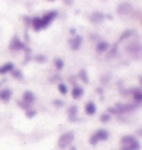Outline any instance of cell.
Returning <instances> with one entry per match:
<instances>
[{"label": "cell", "mask_w": 142, "mask_h": 150, "mask_svg": "<svg viewBox=\"0 0 142 150\" xmlns=\"http://www.w3.org/2000/svg\"><path fill=\"white\" fill-rule=\"evenodd\" d=\"M57 16H58V11H47V12H44V14L41 16V17H34L32 20H31V26L34 28V31H41V29H44V28H47L53 20L57 18Z\"/></svg>", "instance_id": "1"}, {"label": "cell", "mask_w": 142, "mask_h": 150, "mask_svg": "<svg viewBox=\"0 0 142 150\" xmlns=\"http://www.w3.org/2000/svg\"><path fill=\"white\" fill-rule=\"evenodd\" d=\"M138 107V104H124V103H118L112 107L107 109V113L110 115H122V113H130Z\"/></svg>", "instance_id": "2"}, {"label": "cell", "mask_w": 142, "mask_h": 150, "mask_svg": "<svg viewBox=\"0 0 142 150\" xmlns=\"http://www.w3.org/2000/svg\"><path fill=\"white\" fill-rule=\"evenodd\" d=\"M109 136H110V133H109L107 129H98V130H95L92 133V136L89 138V144L90 146H96L98 142L107 141V139H109Z\"/></svg>", "instance_id": "3"}, {"label": "cell", "mask_w": 142, "mask_h": 150, "mask_svg": "<svg viewBox=\"0 0 142 150\" xmlns=\"http://www.w3.org/2000/svg\"><path fill=\"white\" fill-rule=\"evenodd\" d=\"M75 141V132H64L60 135V138H58V147L60 149H67V147H70L72 146V142Z\"/></svg>", "instance_id": "4"}, {"label": "cell", "mask_w": 142, "mask_h": 150, "mask_svg": "<svg viewBox=\"0 0 142 150\" xmlns=\"http://www.w3.org/2000/svg\"><path fill=\"white\" fill-rule=\"evenodd\" d=\"M125 52L133 58H142V45L141 43H130L125 46Z\"/></svg>", "instance_id": "5"}, {"label": "cell", "mask_w": 142, "mask_h": 150, "mask_svg": "<svg viewBox=\"0 0 142 150\" xmlns=\"http://www.w3.org/2000/svg\"><path fill=\"white\" fill-rule=\"evenodd\" d=\"M122 95H131L134 100V104H141L142 103V89H136V87H131V89L125 91Z\"/></svg>", "instance_id": "6"}, {"label": "cell", "mask_w": 142, "mask_h": 150, "mask_svg": "<svg viewBox=\"0 0 142 150\" xmlns=\"http://www.w3.org/2000/svg\"><path fill=\"white\" fill-rule=\"evenodd\" d=\"M9 49L11 51H23V49H26V45L15 35V37H12L11 43H9Z\"/></svg>", "instance_id": "7"}, {"label": "cell", "mask_w": 142, "mask_h": 150, "mask_svg": "<svg viewBox=\"0 0 142 150\" xmlns=\"http://www.w3.org/2000/svg\"><path fill=\"white\" fill-rule=\"evenodd\" d=\"M69 45H70V49L73 51H78L81 45H83V37L79 35V34H77V35H73L70 40H69Z\"/></svg>", "instance_id": "8"}, {"label": "cell", "mask_w": 142, "mask_h": 150, "mask_svg": "<svg viewBox=\"0 0 142 150\" xmlns=\"http://www.w3.org/2000/svg\"><path fill=\"white\" fill-rule=\"evenodd\" d=\"M131 5L130 3H127V2H124V3H119L118 5V8H116V12L119 16H127V14H130L131 12Z\"/></svg>", "instance_id": "9"}, {"label": "cell", "mask_w": 142, "mask_h": 150, "mask_svg": "<svg viewBox=\"0 0 142 150\" xmlns=\"http://www.w3.org/2000/svg\"><path fill=\"white\" fill-rule=\"evenodd\" d=\"M104 18H105V16L103 14V12H99V11H95V12H92L90 17H89V20H90V22H92L93 25H98V23H101Z\"/></svg>", "instance_id": "10"}, {"label": "cell", "mask_w": 142, "mask_h": 150, "mask_svg": "<svg viewBox=\"0 0 142 150\" xmlns=\"http://www.w3.org/2000/svg\"><path fill=\"white\" fill-rule=\"evenodd\" d=\"M22 100L25 101V103H28V104H34V103H35V100H37V97H35V93H34V92H31V91H25Z\"/></svg>", "instance_id": "11"}, {"label": "cell", "mask_w": 142, "mask_h": 150, "mask_svg": "<svg viewBox=\"0 0 142 150\" xmlns=\"http://www.w3.org/2000/svg\"><path fill=\"white\" fill-rule=\"evenodd\" d=\"M84 112H86V115H89V117H93V115L96 113V104H95L93 101H87L86 106H84Z\"/></svg>", "instance_id": "12"}, {"label": "cell", "mask_w": 142, "mask_h": 150, "mask_svg": "<svg viewBox=\"0 0 142 150\" xmlns=\"http://www.w3.org/2000/svg\"><path fill=\"white\" fill-rule=\"evenodd\" d=\"M136 141H138V138L134 135H124L121 138V146H128V144H133Z\"/></svg>", "instance_id": "13"}, {"label": "cell", "mask_w": 142, "mask_h": 150, "mask_svg": "<svg viewBox=\"0 0 142 150\" xmlns=\"http://www.w3.org/2000/svg\"><path fill=\"white\" fill-rule=\"evenodd\" d=\"M11 98H12V91L11 89H2V91H0V101L8 103Z\"/></svg>", "instance_id": "14"}, {"label": "cell", "mask_w": 142, "mask_h": 150, "mask_svg": "<svg viewBox=\"0 0 142 150\" xmlns=\"http://www.w3.org/2000/svg\"><path fill=\"white\" fill-rule=\"evenodd\" d=\"M83 95H84V89L81 86H73V89H72V98L73 100H79V98H83Z\"/></svg>", "instance_id": "15"}, {"label": "cell", "mask_w": 142, "mask_h": 150, "mask_svg": "<svg viewBox=\"0 0 142 150\" xmlns=\"http://www.w3.org/2000/svg\"><path fill=\"white\" fill-rule=\"evenodd\" d=\"M109 43H107V42H104V40H101V42H98L96 43V52L98 54H103V52H105L107 49H109Z\"/></svg>", "instance_id": "16"}, {"label": "cell", "mask_w": 142, "mask_h": 150, "mask_svg": "<svg viewBox=\"0 0 142 150\" xmlns=\"http://www.w3.org/2000/svg\"><path fill=\"white\" fill-rule=\"evenodd\" d=\"M77 113H78V107L77 106H70L67 109V115H69L70 121H77Z\"/></svg>", "instance_id": "17"}, {"label": "cell", "mask_w": 142, "mask_h": 150, "mask_svg": "<svg viewBox=\"0 0 142 150\" xmlns=\"http://www.w3.org/2000/svg\"><path fill=\"white\" fill-rule=\"evenodd\" d=\"M12 69H14V64L11 63V61H8V63H5L3 66H0V74L5 75V74H9Z\"/></svg>", "instance_id": "18"}, {"label": "cell", "mask_w": 142, "mask_h": 150, "mask_svg": "<svg viewBox=\"0 0 142 150\" xmlns=\"http://www.w3.org/2000/svg\"><path fill=\"white\" fill-rule=\"evenodd\" d=\"M141 149V142L136 141L133 144H128V146H121V150H139Z\"/></svg>", "instance_id": "19"}, {"label": "cell", "mask_w": 142, "mask_h": 150, "mask_svg": "<svg viewBox=\"0 0 142 150\" xmlns=\"http://www.w3.org/2000/svg\"><path fill=\"white\" fill-rule=\"evenodd\" d=\"M78 78L83 81V83H89V75H87L86 69H81V71L78 72Z\"/></svg>", "instance_id": "20"}, {"label": "cell", "mask_w": 142, "mask_h": 150, "mask_svg": "<svg viewBox=\"0 0 142 150\" xmlns=\"http://www.w3.org/2000/svg\"><path fill=\"white\" fill-rule=\"evenodd\" d=\"M53 64H55V69H57V71L64 69V61H63L61 58H55V60H53Z\"/></svg>", "instance_id": "21"}, {"label": "cell", "mask_w": 142, "mask_h": 150, "mask_svg": "<svg viewBox=\"0 0 142 150\" xmlns=\"http://www.w3.org/2000/svg\"><path fill=\"white\" fill-rule=\"evenodd\" d=\"M11 75H12V77H14V78H17V80H23V74H22V71L15 69V67H14V69L11 71Z\"/></svg>", "instance_id": "22"}, {"label": "cell", "mask_w": 142, "mask_h": 150, "mask_svg": "<svg viewBox=\"0 0 142 150\" xmlns=\"http://www.w3.org/2000/svg\"><path fill=\"white\" fill-rule=\"evenodd\" d=\"M110 120H112V115L107 113V112L105 113H101V117H99V121L101 122H109Z\"/></svg>", "instance_id": "23"}, {"label": "cell", "mask_w": 142, "mask_h": 150, "mask_svg": "<svg viewBox=\"0 0 142 150\" xmlns=\"http://www.w3.org/2000/svg\"><path fill=\"white\" fill-rule=\"evenodd\" d=\"M58 92L61 93V95H66L67 92H69V89H67V86H66L64 83H60V84H58Z\"/></svg>", "instance_id": "24"}, {"label": "cell", "mask_w": 142, "mask_h": 150, "mask_svg": "<svg viewBox=\"0 0 142 150\" xmlns=\"http://www.w3.org/2000/svg\"><path fill=\"white\" fill-rule=\"evenodd\" d=\"M17 104H18V107H22V109H23L25 112L28 110V109H31V104H28V103H25L23 100H20V101H17Z\"/></svg>", "instance_id": "25"}, {"label": "cell", "mask_w": 142, "mask_h": 150, "mask_svg": "<svg viewBox=\"0 0 142 150\" xmlns=\"http://www.w3.org/2000/svg\"><path fill=\"white\" fill-rule=\"evenodd\" d=\"M133 34H134V31H133V29H128V31H125V32L122 34V35H121V38H119V40H125V38H128V37H131Z\"/></svg>", "instance_id": "26"}, {"label": "cell", "mask_w": 142, "mask_h": 150, "mask_svg": "<svg viewBox=\"0 0 142 150\" xmlns=\"http://www.w3.org/2000/svg\"><path fill=\"white\" fill-rule=\"evenodd\" d=\"M37 115V110H34V109H28L26 110V118H34Z\"/></svg>", "instance_id": "27"}, {"label": "cell", "mask_w": 142, "mask_h": 150, "mask_svg": "<svg viewBox=\"0 0 142 150\" xmlns=\"http://www.w3.org/2000/svg\"><path fill=\"white\" fill-rule=\"evenodd\" d=\"M46 60H47V58H46L44 55H37V57H35V61H38V63H46Z\"/></svg>", "instance_id": "28"}, {"label": "cell", "mask_w": 142, "mask_h": 150, "mask_svg": "<svg viewBox=\"0 0 142 150\" xmlns=\"http://www.w3.org/2000/svg\"><path fill=\"white\" fill-rule=\"evenodd\" d=\"M116 54H118V45H115V46H113V49L110 51V54H109V55H110V57H115Z\"/></svg>", "instance_id": "29"}, {"label": "cell", "mask_w": 142, "mask_h": 150, "mask_svg": "<svg viewBox=\"0 0 142 150\" xmlns=\"http://www.w3.org/2000/svg\"><path fill=\"white\" fill-rule=\"evenodd\" d=\"M53 104H55L57 107H61V106H64V103L61 100H53Z\"/></svg>", "instance_id": "30"}, {"label": "cell", "mask_w": 142, "mask_h": 150, "mask_svg": "<svg viewBox=\"0 0 142 150\" xmlns=\"http://www.w3.org/2000/svg\"><path fill=\"white\" fill-rule=\"evenodd\" d=\"M31 20H32V18H29V17H25V23H26V25H31Z\"/></svg>", "instance_id": "31"}, {"label": "cell", "mask_w": 142, "mask_h": 150, "mask_svg": "<svg viewBox=\"0 0 142 150\" xmlns=\"http://www.w3.org/2000/svg\"><path fill=\"white\" fill-rule=\"evenodd\" d=\"M63 2H64V5H72L73 0H63Z\"/></svg>", "instance_id": "32"}, {"label": "cell", "mask_w": 142, "mask_h": 150, "mask_svg": "<svg viewBox=\"0 0 142 150\" xmlns=\"http://www.w3.org/2000/svg\"><path fill=\"white\" fill-rule=\"evenodd\" d=\"M136 135H138V136H141V138H142V127H141V129H138V132H136Z\"/></svg>", "instance_id": "33"}, {"label": "cell", "mask_w": 142, "mask_h": 150, "mask_svg": "<svg viewBox=\"0 0 142 150\" xmlns=\"http://www.w3.org/2000/svg\"><path fill=\"white\" fill-rule=\"evenodd\" d=\"M70 34H72V37H73V35H77V31L72 28V29H70Z\"/></svg>", "instance_id": "34"}, {"label": "cell", "mask_w": 142, "mask_h": 150, "mask_svg": "<svg viewBox=\"0 0 142 150\" xmlns=\"http://www.w3.org/2000/svg\"><path fill=\"white\" fill-rule=\"evenodd\" d=\"M139 83H141V86H142V75H141V77H139Z\"/></svg>", "instance_id": "35"}, {"label": "cell", "mask_w": 142, "mask_h": 150, "mask_svg": "<svg viewBox=\"0 0 142 150\" xmlns=\"http://www.w3.org/2000/svg\"><path fill=\"white\" fill-rule=\"evenodd\" d=\"M70 150H77V147H73V146H70Z\"/></svg>", "instance_id": "36"}, {"label": "cell", "mask_w": 142, "mask_h": 150, "mask_svg": "<svg viewBox=\"0 0 142 150\" xmlns=\"http://www.w3.org/2000/svg\"><path fill=\"white\" fill-rule=\"evenodd\" d=\"M47 2H55V0H47Z\"/></svg>", "instance_id": "37"}]
</instances>
